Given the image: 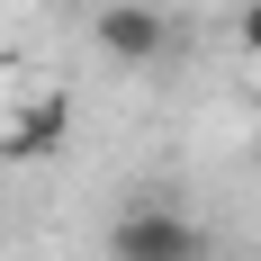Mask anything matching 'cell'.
<instances>
[{"label":"cell","instance_id":"6da1fadb","mask_svg":"<svg viewBox=\"0 0 261 261\" xmlns=\"http://www.w3.org/2000/svg\"><path fill=\"white\" fill-rule=\"evenodd\" d=\"M108 261H207V234H198L180 207L144 198V207H126L108 225Z\"/></svg>","mask_w":261,"mask_h":261},{"label":"cell","instance_id":"7a4b0ae2","mask_svg":"<svg viewBox=\"0 0 261 261\" xmlns=\"http://www.w3.org/2000/svg\"><path fill=\"white\" fill-rule=\"evenodd\" d=\"M90 45H99L108 63H135V72H144V63L171 54V18H162L153 0H99V9H90Z\"/></svg>","mask_w":261,"mask_h":261},{"label":"cell","instance_id":"3957f363","mask_svg":"<svg viewBox=\"0 0 261 261\" xmlns=\"http://www.w3.org/2000/svg\"><path fill=\"white\" fill-rule=\"evenodd\" d=\"M63 117H72V108H63V90H45V99H36V117L18 126V153H45L54 135H63Z\"/></svg>","mask_w":261,"mask_h":261},{"label":"cell","instance_id":"277c9868","mask_svg":"<svg viewBox=\"0 0 261 261\" xmlns=\"http://www.w3.org/2000/svg\"><path fill=\"white\" fill-rule=\"evenodd\" d=\"M234 36H243V45L261 54V0H243V9H234Z\"/></svg>","mask_w":261,"mask_h":261}]
</instances>
